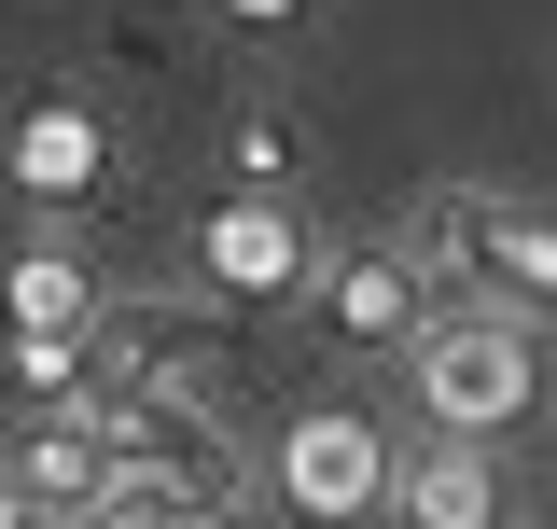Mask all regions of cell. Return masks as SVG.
<instances>
[{
	"instance_id": "7c38bea8",
	"label": "cell",
	"mask_w": 557,
	"mask_h": 529,
	"mask_svg": "<svg viewBox=\"0 0 557 529\" xmlns=\"http://www.w3.org/2000/svg\"><path fill=\"white\" fill-rule=\"evenodd\" d=\"M223 168H237V196H278L293 182V112H237L223 126Z\"/></svg>"
},
{
	"instance_id": "277c9868",
	"label": "cell",
	"mask_w": 557,
	"mask_h": 529,
	"mask_svg": "<svg viewBox=\"0 0 557 529\" xmlns=\"http://www.w3.org/2000/svg\"><path fill=\"white\" fill-rule=\"evenodd\" d=\"M196 279H209V307H307L321 251L278 196H223V209H196Z\"/></svg>"
},
{
	"instance_id": "4fadbf2b",
	"label": "cell",
	"mask_w": 557,
	"mask_h": 529,
	"mask_svg": "<svg viewBox=\"0 0 557 529\" xmlns=\"http://www.w3.org/2000/svg\"><path fill=\"white\" fill-rule=\"evenodd\" d=\"M0 529H70V516L42 502V488H14V460H0Z\"/></svg>"
},
{
	"instance_id": "3957f363",
	"label": "cell",
	"mask_w": 557,
	"mask_h": 529,
	"mask_svg": "<svg viewBox=\"0 0 557 529\" xmlns=\"http://www.w3.org/2000/svg\"><path fill=\"white\" fill-rule=\"evenodd\" d=\"M98 418H112L126 473H153V488H196V502H237V488H251L237 432H223L196 391H168V377H126V391H98Z\"/></svg>"
},
{
	"instance_id": "30bf717a",
	"label": "cell",
	"mask_w": 557,
	"mask_h": 529,
	"mask_svg": "<svg viewBox=\"0 0 557 529\" xmlns=\"http://www.w3.org/2000/svg\"><path fill=\"white\" fill-rule=\"evenodd\" d=\"M98 321H112V293H98V264L70 251V237L0 264V334H98Z\"/></svg>"
},
{
	"instance_id": "52a82bcc",
	"label": "cell",
	"mask_w": 557,
	"mask_h": 529,
	"mask_svg": "<svg viewBox=\"0 0 557 529\" xmlns=\"http://www.w3.org/2000/svg\"><path fill=\"white\" fill-rule=\"evenodd\" d=\"M391 529H516V488H502V460H487V446L432 432V446H405V460H391Z\"/></svg>"
},
{
	"instance_id": "9c48e42d",
	"label": "cell",
	"mask_w": 557,
	"mask_h": 529,
	"mask_svg": "<svg viewBox=\"0 0 557 529\" xmlns=\"http://www.w3.org/2000/svg\"><path fill=\"white\" fill-rule=\"evenodd\" d=\"M14 182H28L42 209L112 196V126H98L84 98H28V112H14Z\"/></svg>"
},
{
	"instance_id": "5b68a950",
	"label": "cell",
	"mask_w": 557,
	"mask_h": 529,
	"mask_svg": "<svg viewBox=\"0 0 557 529\" xmlns=\"http://www.w3.org/2000/svg\"><path fill=\"white\" fill-rule=\"evenodd\" d=\"M307 307H321V334L335 348H418L432 334V251H321V279H307Z\"/></svg>"
},
{
	"instance_id": "7a4b0ae2",
	"label": "cell",
	"mask_w": 557,
	"mask_h": 529,
	"mask_svg": "<svg viewBox=\"0 0 557 529\" xmlns=\"http://www.w3.org/2000/svg\"><path fill=\"white\" fill-rule=\"evenodd\" d=\"M405 362H418V418H432V432H460V446H502V432L544 404V348H530V321H502V307L432 321Z\"/></svg>"
},
{
	"instance_id": "6da1fadb",
	"label": "cell",
	"mask_w": 557,
	"mask_h": 529,
	"mask_svg": "<svg viewBox=\"0 0 557 529\" xmlns=\"http://www.w3.org/2000/svg\"><path fill=\"white\" fill-rule=\"evenodd\" d=\"M418 251H432V279H460V293L502 307V321H557V209L544 196H487V182H460V196H432Z\"/></svg>"
},
{
	"instance_id": "5bb4252c",
	"label": "cell",
	"mask_w": 557,
	"mask_h": 529,
	"mask_svg": "<svg viewBox=\"0 0 557 529\" xmlns=\"http://www.w3.org/2000/svg\"><path fill=\"white\" fill-rule=\"evenodd\" d=\"M223 14H237V28H293L307 0H223Z\"/></svg>"
},
{
	"instance_id": "8992f818",
	"label": "cell",
	"mask_w": 557,
	"mask_h": 529,
	"mask_svg": "<svg viewBox=\"0 0 557 529\" xmlns=\"http://www.w3.org/2000/svg\"><path fill=\"white\" fill-rule=\"evenodd\" d=\"M278 502H293L307 529L391 516V446H376L362 418H335V404H321V418H293V432H278Z\"/></svg>"
},
{
	"instance_id": "8fae6325",
	"label": "cell",
	"mask_w": 557,
	"mask_h": 529,
	"mask_svg": "<svg viewBox=\"0 0 557 529\" xmlns=\"http://www.w3.org/2000/svg\"><path fill=\"white\" fill-rule=\"evenodd\" d=\"M84 529H237V502H196V488H153V473H126V488H112Z\"/></svg>"
},
{
	"instance_id": "ba28073f",
	"label": "cell",
	"mask_w": 557,
	"mask_h": 529,
	"mask_svg": "<svg viewBox=\"0 0 557 529\" xmlns=\"http://www.w3.org/2000/svg\"><path fill=\"white\" fill-rule=\"evenodd\" d=\"M14 488H42V502L84 529L112 488H126V446H112V418H98V404H42V418L14 432Z\"/></svg>"
}]
</instances>
